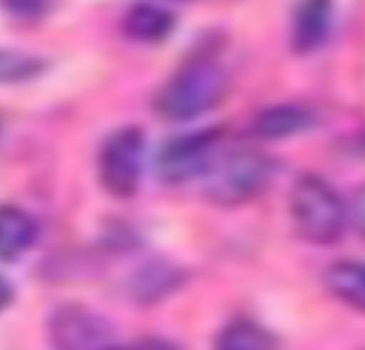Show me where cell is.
Segmentation results:
<instances>
[{"instance_id": "cell-1", "label": "cell", "mask_w": 365, "mask_h": 350, "mask_svg": "<svg viewBox=\"0 0 365 350\" xmlns=\"http://www.w3.org/2000/svg\"><path fill=\"white\" fill-rule=\"evenodd\" d=\"M289 207L299 237L317 246L336 244L351 222L349 205L338 190L314 173L297 177L289 195Z\"/></svg>"}, {"instance_id": "cell-2", "label": "cell", "mask_w": 365, "mask_h": 350, "mask_svg": "<svg viewBox=\"0 0 365 350\" xmlns=\"http://www.w3.org/2000/svg\"><path fill=\"white\" fill-rule=\"evenodd\" d=\"M227 90V73L212 58L186 62L158 92L156 111L171 122H186L214 109Z\"/></svg>"}, {"instance_id": "cell-3", "label": "cell", "mask_w": 365, "mask_h": 350, "mask_svg": "<svg viewBox=\"0 0 365 350\" xmlns=\"http://www.w3.org/2000/svg\"><path fill=\"white\" fill-rule=\"evenodd\" d=\"M276 163L259 150H235L214 163L205 175V195L218 205H242L257 199L272 182Z\"/></svg>"}, {"instance_id": "cell-4", "label": "cell", "mask_w": 365, "mask_h": 350, "mask_svg": "<svg viewBox=\"0 0 365 350\" xmlns=\"http://www.w3.org/2000/svg\"><path fill=\"white\" fill-rule=\"evenodd\" d=\"M145 167V135L139 126L113 130L98 150V182L115 199L139 190Z\"/></svg>"}, {"instance_id": "cell-5", "label": "cell", "mask_w": 365, "mask_h": 350, "mask_svg": "<svg viewBox=\"0 0 365 350\" xmlns=\"http://www.w3.org/2000/svg\"><path fill=\"white\" fill-rule=\"evenodd\" d=\"M220 141L218 128L195 130L169 139L156 158V169L163 182L180 186L205 177L216 163V145Z\"/></svg>"}, {"instance_id": "cell-6", "label": "cell", "mask_w": 365, "mask_h": 350, "mask_svg": "<svg viewBox=\"0 0 365 350\" xmlns=\"http://www.w3.org/2000/svg\"><path fill=\"white\" fill-rule=\"evenodd\" d=\"M51 350H109L111 327L90 308L66 304L51 312L47 323Z\"/></svg>"}, {"instance_id": "cell-7", "label": "cell", "mask_w": 365, "mask_h": 350, "mask_svg": "<svg viewBox=\"0 0 365 350\" xmlns=\"http://www.w3.org/2000/svg\"><path fill=\"white\" fill-rule=\"evenodd\" d=\"M334 24V0H299L291 19V45L310 53L325 43Z\"/></svg>"}, {"instance_id": "cell-8", "label": "cell", "mask_w": 365, "mask_h": 350, "mask_svg": "<svg viewBox=\"0 0 365 350\" xmlns=\"http://www.w3.org/2000/svg\"><path fill=\"white\" fill-rule=\"evenodd\" d=\"M314 122L310 109L299 105H276L263 109L252 122V135L259 139H287L308 130Z\"/></svg>"}, {"instance_id": "cell-9", "label": "cell", "mask_w": 365, "mask_h": 350, "mask_svg": "<svg viewBox=\"0 0 365 350\" xmlns=\"http://www.w3.org/2000/svg\"><path fill=\"white\" fill-rule=\"evenodd\" d=\"M175 26V17L165 6L152 2H139L130 6L124 17V32L141 43H160L165 41Z\"/></svg>"}, {"instance_id": "cell-10", "label": "cell", "mask_w": 365, "mask_h": 350, "mask_svg": "<svg viewBox=\"0 0 365 350\" xmlns=\"http://www.w3.org/2000/svg\"><path fill=\"white\" fill-rule=\"evenodd\" d=\"M36 240V222L19 207L4 205L0 212V257L4 263L17 261Z\"/></svg>"}, {"instance_id": "cell-11", "label": "cell", "mask_w": 365, "mask_h": 350, "mask_svg": "<svg viewBox=\"0 0 365 350\" xmlns=\"http://www.w3.org/2000/svg\"><path fill=\"white\" fill-rule=\"evenodd\" d=\"M325 287L342 304L365 312V263L338 261L325 272Z\"/></svg>"}, {"instance_id": "cell-12", "label": "cell", "mask_w": 365, "mask_h": 350, "mask_svg": "<svg viewBox=\"0 0 365 350\" xmlns=\"http://www.w3.org/2000/svg\"><path fill=\"white\" fill-rule=\"evenodd\" d=\"M214 350H276V342L261 325L235 321L218 334Z\"/></svg>"}, {"instance_id": "cell-13", "label": "cell", "mask_w": 365, "mask_h": 350, "mask_svg": "<svg viewBox=\"0 0 365 350\" xmlns=\"http://www.w3.org/2000/svg\"><path fill=\"white\" fill-rule=\"evenodd\" d=\"M175 278H178V274L169 265L152 263L135 276L133 293L137 299H148V302L158 299L160 295H165L173 289Z\"/></svg>"}, {"instance_id": "cell-14", "label": "cell", "mask_w": 365, "mask_h": 350, "mask_svg": "<svg viewBox=\"0 0 365 350\" xmlns=\"http://www.w3.org/2000/svg\"><path fill=\"white\" fill-rule=\"evenodd\" d=\"M0 66H2V79L11 81V79H24V77H30L32 73H36L38 62L28 56H21V53L4 51Z\"/></svg>"}, {"instance_id": "cell-15", "label": "cell", "mask_w": 365, "mask_h": 350, "mask_svg": "<svg viewBox=\"0 0 365 350\" xmlns=\"http://www.w3.org/2000/svg\"><path fill=\"white\" fill-rule=\"evenodd\" d=\"M349 212H351V222H353V227L359 231L361 237H365V184L361 188L355 190L353 201H351V205H349Z\"/></svg>"}, {"instance_id": "cell-16", "label": "cell", "mask_w": 365, "mask_h": 350, "mask_svg": "<svg viewBox=\"0 0 365 350\" xmlns=\"http://www.w3.org/2000/svg\"><path fill=\"white\" fill-rule=\"evenodd\" d=\"M109 350H175L169 342H165V340H143V342H139V344H135V346H130V349H115V346H111Z\"/></svg>"}]
</instances>
